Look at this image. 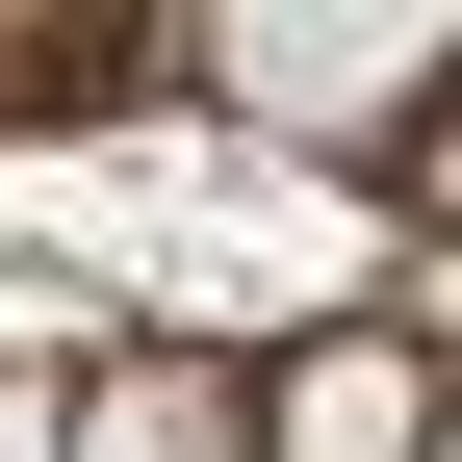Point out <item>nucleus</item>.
I'll list each match as a JSON object with an SVG mask.
<instances>
[{"instance_id": "obj_4", "label": "nucleus", "mask_w": 462, "mask_h": 462, "mask_svg": "<svg viewBox=\"0 0 462 462\" xmlns=\"http://www.w3.org/2000/svg\"><path fill=\"white\" fill-rule=\"evenodd\" d=\"M51 437H78V385H0V462H51Z\"/></svg>"}, {"instance_id": "obj_1", "label": "nucleus", "mask_w": 462, "mask_h": 462, "mask_svg": "<svg viewBox=\"0 0 462 462\" xmlns=\"http://www.w3.org/2000/svg\"><path fill=\"white\" fill-rule=\"evenodd\" d=\"M206 78L257 103V129H360V103H411V78H437V0H360V26H334V0H231Z\"/></svg>"}, {"instance_id": "obj_2", "label": "nucleus", "mask_w": 462, "mask_h": 462, "mask_svg": "<svg viewBox=\"0 0 462 462\" xmlns=\"http://www.w3.org/2000/svg\"><path fill=\"white\" fill-rule=\"evenodd\" d=\"M411 437H437V385L385 360V334H334V360L282 385V462H411Z\"/></svg>"}, {"instance_id": "obj_3", "label": "nucleus", "mask_w": 462, "mask_h": 462, "mask_svg": "<svg viewBox=\"0 0 462 462\" xmlns=\"http://www.w3.org/2000/svg\"><path fill=\"white\" fill-rule=\"evenodd\" d=\"M51 462H206V385H103V411L51 437Z\"/></svg>"}]
</instances>
